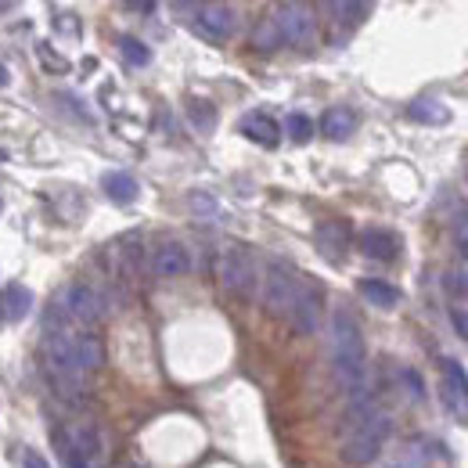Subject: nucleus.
<instances>
[{"label":"nucleus","mask_w":468,"mask_h":468,"mask_svg":"<svg viewBox=\"0 0 468 468\" xmlns=\"http://www.w3.org/2000/svg\"><path fill=\"white\" fill-rule=\"evenodd\" d=\"M429 465H432V447L425 440H410V443L400 447V454L386 468H429Z\"/></svg>","instance_id":"obj_20"},{"label":"nucleus","mask_w":468,"mask_h":468,"mask_svg":"<svg viewBox=\"0 0 468 468\" xmlns=\"http://www.w3.org/2000/svg\"><path fill=\"white\" fill-rule=\"evenodd\" d=\"M356 292L364 295L371 306H378V310H397V306H400V299H404L397 285L378 282V278H364V282L356 285Z\"/></svg>","instance_id":"obj_16"},{"label":"nucleus","mask_w":468,"mask_h":468,"mask_svg":"<svg viewBox=\"0 0 468 468\" xmlns=\"http://www.w3.org/2000/svg\"><path fill=\"white\" fill-rule=\"evenodd\" d=\"M389 432H393L389 414H382V410L367 414L364 421H356V425L346 429V440H343V451H339L343 462L353 468H364V465H371V462H378V454H382Z\"/></svg>","instance_id":"obj_2"},{"label":"nucleus","mask_w":468,"mask_h":468,"mask_svg":"<svg viewBox=\"0 0 468 468\" xmlns=\"http://www.w3.org/2000/svg\"><path fill=\"white\" fill-rule=\"evenodd\" d=\"M400 378H404V382L410 386V400H421V397H425V389H421V378H418L410 367H404V371H400Z\"/></svg>","instance_id":"obj_29"},{"label":"nucleus","mask_w":468,"mask_h":468,"mask_svg":"<svg viewBox=\"0 0 468 468\" xmlns=\"http://www.w3.org/2000/svg\"><path fill=\"white\" fill-rule=\"evenodd\" d=\"M285 133L292 137L295 144H306L314 137V119L303 116V112H292V116L285 119Z\"/></svg>","instance_id":"obj_25"},{"label":"nucleus","mask_w":468,"mask_h":468,"mask_svg":"<svg viewBox=\"0 0 468 468\" xmlns=\"http://www.w3.org/2000/svg\"><path fill=\"white\" fill-rule=\"evenodd\" d=\"M328 350H332V371L339 386L350 393V400L364 397V371H367V346H364V328L353 317V310L335 306L328 321Z\"/></svg>","instance_id":"obj_1"},{"label":"nucleus","mask_w":468,"mask_h":468,"mask_svg":"<svg viewBox=\"0 0 468 468\" xmlns=\"http://www.w3.org/2000/svg\"><path fill=\"white\" fill-rule=\"evenodd\" d=\"M187 116L198 126V133H209V130L217 126V109H213L209 101H191V105H187Z\"/></svg>","instance_id":"obj_24"},{"label":"nucleus","mask_w":468,"mask_h":468,"mask_svg":"<svg viewBox=\"0 0 468 468\" xmlns=\"http://www.w3.org/2000/svg\"><path fill=\"white\" fill-rule=\"evenodd\" d=\"M22 468H51V465L44 462V454H40V451L26 447V451H22Z\"/></svg>","instance_id":"obj_30"},{"label":"nucleus","mask_w":468,"mask_h":468,"mask_svg":"<svg viewBox=\"0 0 468 468\" xmlns=\"http://www.w3.org/2000/svg\"><path fill=\"white\" fill-rule=\"evenodd\" d=\"M252 48H256V51H278V48H285L274 15H267V18L256 22V29H252Z\"/></svg>","instance_id":"obj_21"},{"label":"nucleus","mask_w":468,"mask_h":468,"mask_svg":"<svg viewBox=\"0 0 468 468\" xmlns=\"http://www.w3.org/2000/svg\"><path fill=\"white\" fill-rule=\"evenodd\" d=\"M299 271L285 260H271L263 278H260V299H263V310L271 317H285L292 310L295 292H299Z\"/></svg>","instance_id":"obj_4"},{"label":"nucleus","mask_w":468,"mask_h":468,"mask_svg":"<svg viewBox=\"0 0 468 468\" xmlns=\"http://www.w3.org/2000/svg\"><path fill=\"white\" fill-rule=\"evenodd\" d=\"M55 306L65 314L69 324L76 321V324H83V328H90V324H98V321L105 317V299H101V292H98L94 285H87V282L65 285L61 295L55 299Z\"/></svg>","instance_id":"obj_5"},{"label":"nucleus","mask_w":468,"mask_h":468,"mask_svg":"<svg viewBox=\"0 0 468 468\" xmlns=\"http://www.w3.org/2000/svg\"><path fill=\"white\" fill-rule=\"evenodd\" d=\"M217 278H220V285H224L228 295L249 299V295L256 292V278H260L252 249L241 245V241H228L220 249V260H217Z\"/></svg>","instance_id":"obj_3"},{"label":"nucleus","mask_w":468,"mask_h":468,"mask_svg":"<svg viewBox=\"0 0 468 468\" xmlns=\"http://www.w3.org/2000/svg\"><path fill=\"white\" fill-rule=\"evenodd\" d=\"M356 245L367 260H378V263H393L400 256V234L389 228H364Z\"/></svg>","instance_id":"obj_11"},{"label":"nucleus","mask_w":468,"mask_h":468,"mask_svg":"<svg viewBox=\"0 0 468 468\" xmlns=\"http://www.w3.org/2000/svg\"><path fill=\"white\" fill-rule=\"evenodd\" d=\"M101 191H105L116 206H130V202H137V195H141L137 180L130 174H122V170H112V174L101 176Z\"/></svg>","instance_id":"obj_17"},{"label":"nucleus","mask_w":468,"mask_h":468,"mask_svg":"<svg viewBox=\"0 0 468 468\" xmlns=\"http://www.w3.org/2000/svg\"><path fill=\"white\" fill-rule=\"evenodd\" d=\"M76 360H80V371H83V375L98 371V367L105 364V346H101V339L90 335V332H76Z\"/></svg>","instance_id":"obj_18"},{"label":"nucleus","mask_w":468,"mask_h":468,"mask_svg":"<svg viewBox=\"0 0 468 468\" xmlns=\"http://www.w3.org/2000/svg\"><path fill=\"white\" fill-rule=\"evenodd\" d=\"M191 26H195L206 40L224 44V40H231L234 29H238V11H234L231 4H195Z\"/></svg>","instance_id":"obj_8"},{"label":"nucleus","mask_w":468,"mask_h":468,"mask_svg":"<svg viewBox=\"0 0 468 468\" xmlns=\"http://www.w3.org/2000/svg\"><path fill=\"white\" fill-rule=\"evenodd\" d=\"M328 11L339 15V22L356 26V22H364V15L371 11V4H328Z\"/></svg>","instance_id":"obj_26"},{"label":"nucleus","mask_w":468,"mask_h":468,"mask_svg":"<svg viewBox=\"0 0 468 468\" xmlns=\"http://www.w3.org/2000/svg\"><path fill=\"white\" fill-rule=\"evenodd\" d=\"M37 55H40V61H44V65H51V69H65V65H69V61L58 58V55L51 51V44H40V51H37Z\"/></svg>","instance_id":"obj_31"},{"label":"nucleus","mask_w":468,"mask_h":468,"mask_svg":"<svg viewBox=\"0 0 468 468\" xmlns=\"http://www.w3.org/2000/svg\"><path fill=\"white\" fill-rule=\"evenodd\" d=\"M451 321H454V328L468 339V306H454L451 310Z\"/></svg>","instance_id":"obj_32"},{"label":"nucleus","mask_w":468,"mask_h":468,"mask_svg":"<svg viewBox=\"0 0 468 468\" xmlns=\"http://www.w3.org/2000/svg\"><path fill=\"white\" fill-rule=\"evenodd\" d=\"M55 451H58V462L65 468H90V462L83 458V451H80L65 432H55Z\"/></svg>","instance_id":"obj_22"},{"label":"nucleus","mask_w":468,"mask_h":468,"mask_svg":"<svg viewBox=\"0 0 468 468\" xmlns=\"http://www.w3.org/2000/svg\"><path fill=\"white\" fill-rule=\"evenodd\" d=\"M29 310H33V292H29V285H22V282L4 285V292H0V317H4L7 324H22V321L29 317Z\"/></svg>","instance_id":"obj_13"},{"label":"nucleus","mask_w":468,"mask_h":468,"mask_svg":"<svg viewBox=\"0 0 468 468\" xmlns=\"http://www.w3.org/2000/svg\"><path fill=\"white\" fill-rule=\"evenodd\" d=\"M321 317H324V292L321 285L314 282H299V292H295V303L289 310V321L299 335H314L321 328Z\"/></svg>","instance_id":"obj_9"},{"label":"nucleus","mask_w":468,"mask_h":468,"mask_svg":"<svg viewBox=\"0 0 468 468\" xmlns=\"http://www.w3.org/2000/svg\"><path fill=\"white\" fill-rule=\"evenodd\" d=\"M408 116L414 122H425V126H443V122H451V109L436 98H418L408 109Z\"/></svg>","instance_id":"obj_19"},{"label":"nucleus","mask_w":468,"mask_h":468,"mask_svg":"<svg viewBox=\"0 0 468 468\" xmlns=\"http://www.w3.org/2000/svg\"><path fill=\"white\" fill-rule=\"evenodd\" d=\"M119 51H122V58L130 61L133 69H144V65L152 61V51H148L137 37H119Z\"/></svg>","instance_id":"obj_23"},{"label":"nucleus","mask_w":468,"mask_h":468,"mask_svg":"<svg viewBox=\"0 0 468 468\" xmlns=\"http://www.w3.org/2000/svg\"><path fill=\"white\" fill-rule=\"evenodd\" d=\"M191 271V252L180 241H163L152 252V274L155 278H180Z\"/></svg>","instance_id":"obj_12"},{"label":"nucleus","mask_w":468,"mask_h":468,"mask_svg":"<svg viewBox=\"0 0 468 468\" xmlns=\"http://www.w3.org/2000/svg\"><path fill=\"white\" fill-rule=\"evenodd\" d=\"M454 241H458V252L468 260V209H462L454 220Z\"/></svg>","instance_id":"obj_27"},{"label":"nucleus","mask_w":468,"mask_h":468,"mask_svg":"<svg viewBox=\"0 0 468 468\" xmlns=\"http://www.w3.org/2000/svg\"><path fill=\"white\" fill-rule=\"evenodd\" d=\"M447 289L454 295H468V267L458 271V274H447Z\"/></svg>","instance_id":"obj_28"},{"label":"nucleus","mask_w":468,"mask_h":468,"mask_svg":"<svg viewBox=\"0 0 468 468\" xmlns=\"http://www.w3.org/2000/svg\"><path fill=\"white\" fill-rule=\"evenodd\" d=\"M440 400L451 414H458L462 421L468 418V371L462 360L443 356L440 360Z\"/></svg>","instance_id":"obj_7"},{"label":"nucleus","mask_w":468,"mask_h":468,"mask_svg":"<svg viewBox=\"0 0 468 468\" xmlns=\"http://www.w3.org/2000/svg\"><path fill=\"white\" fill-rule=\"evenodd\" d=\"M274 22L282 29V40L292 48H310L317 40V11L310 4H278Z\"/></svg>","instance_id":"obj_6"},{"label":"nucleus","mask_w":468,"mask_h":468,"mask_svg":"<svg viewBox=\"0 0 468 468\" xmlns=\"http://www.w3.org/2000/svg\"><path fill=\"white\" fill-rule=\"evenodd\" d=\"M321 133L332 137V141H346V137H353V133H356V112L346 109V105L328 109V112L321 116Z\"/></svg>","instance_id":"obj_15"},{"label":"nucleus","mask_w":468,"mask_h":468,"mask_svg":"<svg viewBox=\"0 0 468 468\" xmlns=\"http://www.w3.org/2000/svg\"><path fill=\"white\" fill-rule=\"evenodd\" d=\"M314 241H317V249H321V256H324L328 263H343L346 252H350V241H353L350 220H339V217L321 220L317 231H314Z\"/></svg>","instance_id":"obj_10"},{"label":"nucleus","mask_w":468,"mask_h":468,"mask_svg":"<svg viewBox=\"0 0 468 468\" xmlns=\"http://www.w3.org/2000/svg\"><path fill=\"white\" fill-rule=\"evenodd\" d=\"M130 11H137V15H152L155 11V4H126Z\"/></svg>","instance_id":"obj_33"},{"label":"nucleus","mask_w":468,"mask_h":468,"mask_svg":"<svg viewBox=\"0 0 468 468\" xmlns=\"http://www.w3.org/2000/svg\"><path fill=\"white\" fill-rule=\"evenodd\" d=\"M238 130L252 144H260V148H278V141H282V126L271 116H263V112H249V116L238 122Z\"/></svg>","instance_id":"obj_14"},{"label":"nucleus","mask_w":468,"mask_h":468,"mask_svg":"<svg viewBox=\"0 0 468 468\" xmlns=\"http://www.w3.org/2000/svg\"><path fill=\"white\" fill-rule=\"evenodd\" d=\"M0 87H7V69L0 65Z\"/></svg>","instance_id":"obj_34"}]
</instances>
